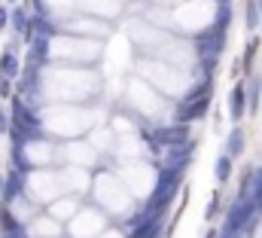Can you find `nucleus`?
Masks as SVG:
<instances>
[{"label": "nucleus", "mask_w": 262, "mask_h": 238, "mask_svg": "<svg viewBox=\"0 0 262 238\" xmlns=\"http://www.w3.org/2000/svg\"><path fill=\"white\" fill-rule=\"evenodd\" d=\"M58 238H61V235H58Z\"/></svg>", "instance_id": "obj_18"}, {"label": "nucleus", "mask_w": 262, "mask_h": 238, "mask_svg": "<svg viewBox=\"0 0 262 238\" xmlns=\"http://www.w3.org/2000/svg\"><path fill=\"white\" fill-rule=\"evenodd\" d=\"M0 135H3V128H0Z\"/></svg>", "instance_id": "obj_17"}, {"label": "nucleus", "mask_w": 262, "mask_h": 238, "mask_svg": "<svg viewBox=\"0 0 262 238\" xmlns=\"http://www.w3.org/2000/svg\"><path fill=\"white\" fill-rule=\"evenodd\" d=\"M0 76H9V80H18L21 76V67H18V58L12 49H6L0 55Z\"/></svg>", "instance_id": "obj_8"}, {"label": "nucleus", "mask_w": 262, "mask_h": 238, "mask_svg": "<svg viewBox=\"0 0 262 238\" xmlns=\"http://www.w3.org/2000/svg\"><path fill=\"white\" fill-rule=\"evenodd\" d=\"M3 98H15V89H12V80L9 76H0V101Z\"/></svg>", "instance_id": "obj_11"}, {"label": "nucleus", "mask_w": 262, "mask_h": 238, "mask_svg": "<svg viewBox=\"0 0 262 238\" xmlns=\"http://www.w3.org/2000/svg\"><path fill=\"white\" fill-rule=\"evenodd\" d=\"M98 238H125V235H122V232H116V229H104Z\"/></svg>", "instance_id": "obj_15"}, {"label": "nucleus", "mask_w": 262, "mask_h": 238, "mask_svg": "<svg viewBox=\"0 0 262 238\" xmlns=\"http://www.w3.org/2000/svg\"><path fill=\"white\" fill-rule=\"evenodd\" d=\"M214 174H217V180H220V183H226V180H229V174H232V156H229V153H223V156L217 159Z\"/></svg>", "instance_id": "obj_9"}, {"label": "nucleus", "mask_w": 262, "mask_h": 238, "mask_svg": "<svg viewBox=\"0 0 262 238\" xmlns=\"http://www.w3.org/2000/svg\"><path fill=\"white\" fill-rule=\"evenodd\" d=\"M0 128H3V131H6V128H9V116H6V113H3V104H0Z\"/></svg>", "instance_id": "obj_16"}, {"label": "nucleus", "mask_w": 262, "mask_h": 238, "mask_svg": "<svg viewBox=\"0 0 262 238\" xmlns=\"http://www.w3.org/2000/svg\"><path fill=\"white\" fill-rule=\"evenodd\" d=\"M241 150H244V131H241V128H235V131L229 135V144H226V153H229V156H238Z\"/></svg>", "instance_id": "obj_10"}, {"label": "nucleus", "mask_w": 262, "mask_h": 238, "mask_svg": "<svg viewBox=\"0 0 262 238\" xmlns=\"http://www.w3.org/2000/svg\"><path fill=\"white\" fill-rule=\"evenodd\" d=\"M58 180H61V190L70 193V196H79L82 199V196L92 193V174L82 165H67L64 162V168H58Z\"/></svg>", "instance_id": "obj_4"}, {"label": "nucleus", "mask_w": 262, "mask_h": 238, "mask_svg": "<svg viewBox=\"0 0 262 238\" xmlns=\"http://www.w3.org/2000/svg\"><path fill=\"white\" fill-rule=\"evenodd\" d=\"M259 86H262V80L256 76V80H253V89H250V110L259 107Z\"/></svg>", "instance_id": "obj_12"}, {"label": "nucleus", "mask_w": 262, "mask_h": 238, "mask_svg": "<svg viewBox=\"0 0 262 238\" xmlns=\"http://www.w3.org/2000/svg\"><path fill=\"white\" fill-rule=\"evenodd\" d=\"M247 24H250V28H256V24H259V12H256V6H253V3L247 6Z\"/></svg>", "instance_id": "obj_13"}, {"label": "nucleus", "mask_w": 262, "mask_h": 238, "mask_svg": "<svg viewBox=\"0 0 262 238\" xmlns=\"http://www.w3.org/2000/svg\"><path fill=\"white\" fill-rule=\"evenodd\" d=\"M64 235V223L55 220L49 211H40L27 226H24V238H58Z\"/></svg>", "instance_id": "obj_5"}, {"label": "nucleus", "mask_w": 262, "mask_h": 238, "mask_svg": "<svg viewBox=\"0 0 262 238\" xmlns=\"http://www.w3.org/2000/svg\"><path fill=\"white\" fill-rule=\"evenodd\" d=\"M21 183H24L21 187L24 196H31L37 205H49L64 193L58 171H52V168H27V171H21Z\"/></svg>", "instance_id": "obj_1"}, {"label": "nucleus", "mask_w": 262, "mask_h": 238, "mask_svg": "<svg viewBox=\"0 0 262 238\" xmlns=\"http://www.w3.org/2000/svg\"><path fill=\"white\" fill-rule=\"evenodd\" d=\"M9 15H12V12L0 3V31H6V28H9Z\"/></svg>", "instance_id": "obj_14"}, {"label": "nucleus", "mask_w": 262, "mask_h": 238, "mask_svg": "<svg viewBox=\"0 0 262 238\" xmlns=\"http://www.w3.org/2000/svg\"><path fill=\"white\" fill-rule=\"evenodd\" d=\"M244 110H247V92H244V86H235L232 89V98H229V116L232 119H241Z\"/></svg>", "instance_id": "obj_7"}, {"label": "nucleus", "mask_w": 262, "mask_h": 238, "mask_svg": "<svg viewBox=\"0 0 262 238\" xmlns=\"http://www.w3.org/2000/svg\"><path fill=\"white\" fill-rule=\"evenodd\" d=\"M79 208H82V199H79V196H70V193H61L55 202L46 205V211H49L55 220H61V223H70Z\"/></svg>", "instance_id": "obj_6"}, {"label": "nucleus", "mask_w": 262, "mask_h": 238, "mask_svg": "<svg viewBox=\"0 0 262 238\" xmlns=\"http://www.w3.org/2000/svg\"><path fill=\"white\" fill-rule=\"evenodd\" d=\"M107 229V220L98 208H79L73 220L67 223V238H98Z\"/></svg>", "instance_id": "obj_2"}, {"label": "nucleus", "mask_w": 262, "mask_h": 238, "mask_svg": "<svg viewBox=\"0 0 262 238\" xmlns=\"http://www.w3.org/2000/svg\"><path fill=\"white\" fill-rule=\"evenodd\" d=\"M82 165V168H95L98 165V150L92 147L89 138H73L70 144H61V165Z\"/></svg>", "instance_id": "obj_3"}]
</instances>
